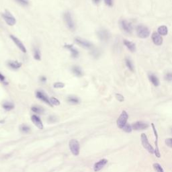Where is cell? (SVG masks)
I'll use <instances>...</instances> for the list:
<instances>
[{
  "label": "cell",
  "instance_id": "83f0119b",
  "mask_svg": "<svg viewBox=\"0 0 172 172\" xmlns=\"http://www.w3.org/2000/svg\"><path fill=\"white\" fill-rule=\"evenodd\" d=\"M154 170L155 171V172H164L163 167L161 166V165L157 163H155L153 165Z\"/></svg>",
  "mask_w": 172,
  "mask_h": 172
},
{
  "label": "cell",
  "instance_id": "1f68e13d",
  "mask_svg": "<svg viewBox=\"0 0 172 172\" xmlns=\"http://www.w3.org/2000/svg\"><path fill=\"white\" fill-rule=\"evenodd\" d=\"M91 55L94 57L95 58H98L100 57V50H98V49H96V48H95V49H94V50H91Z\"/></svg>",
  "mask_w": 172,
  "mask_h": 172
},
{
  "label": "cell",
  "instance_id": "4dcf8cb0",
  "mask_svg": "<svg viewBox=\"0 0 172 172\" xmlns=\"http://www.w3.org/2000/svg\"><path fill=\"white\" fill-rule=\"evenodd\" d=\"M53 87L56 89H61V88H63L65 87V83L63 82H56L54 83Z\"/></svg>",
  "mask_w": 172,
  "mask_h": 172
},
{
  "label": "cell",
  "instance_id": "836d02e7",
  "mask_svg": "<svg viewBox=\"0 0 172 172\" xmlns=\"http://www.w3.org/2000/svg\"><path fill=\"white\" fill-rule=\"evenodd\" d=\"M17 3H18L19 4H20L23 6H27L29 5V2L28 0H15Z\"/></svg>",
  "mask_w": 172,
  "mask_h": 172
},
{
  "label": "cell",
  "instance_id": "277c9868",
  "mask_svg": "<svg viewBox=\"0 0 172 172\" xmlns=\"http://www.w3.org/2000/svg\"><path fill=\"white\" fill-rule=\"evenodd\" d=\"M128 118V115L127 112L126 111H122L116 121L117 126L120 129H122L127 123Z\"/></svg>",
  "mask_w": 172,
  "mask_h": 172
},
{
  "label": "cell",
  "instance_id": "5b68a950",
  "mask_svg": "<svg viewBox=\"0 0 172 172\" xmlns=\"http://www.w3.org/2000/svg\"><path fill=\"white\" fill-rule=\"evenodd\" d=\"M2 17L5 22L9 26H14L16 23V20L15 17L8 10H6L4 13L2 14Z\"/></svg>",
  "mask_w": 172,
  "mask_h": 172
},
{
  "label": "cell",
  "instance_id": "30bf717a",
  "mask_svg": "<svg viewBox=\"0 0 172 172\" xmlns=\"http://www.w3.org/2000/svg\"><path fill=\"white\" fill-rule=\"evenodd\" d=\"M36 98H38L39 100H42L43 102L47 104L48 105H52L51 104H50V100H49V98H48V96H46V94H45L43 91L41 90H38L36 91Z\"/></svg>",
  "mask_w": 172,
  "mask_h": 172
},
{
  "label": "cell",
  "instance_id": "7402d4cb",
  "mask_svg": "<svg viewBox=\"0 0 172 172\" xmlns=\"http://www.w3.org/2000/svg\"><path fill=\"white\" fill-rule=\"evenodd\" d=\"M31 110L34 112L36 113V114H43V113L45 112V110L44 108L38 105H34L31 108Z\"/></svg>",
  "mask_w": 172,
  "mask_h": 172
},
{
  "label": "cell",
  "instance_id": "ba28073f",
  "mask_svg": "<svg viewBox=\"0 0 172 172\" xmlns=\"http://www.w3.org/2000/svg\"><path fill=\"white\" fill-rule=\"evenodd\" d=\"M149 127V125L145 122L142 121H137L132 124V128L135 130H146Z\"/></svg>",
  "mask_w": 172,
  "mask_h": 172
},
{
  "label": "cell",
  "instance_id": "4316f807",
  "mask_svg": "<svg viewBox=\"0 0 172 172\" xmlns=\"http://www.w3.org/2000/svg\"><path fill=\"white\" fill-rule=\"evenodd\" d=\"M20 131L24 134L28 133L30 131V128L28 125H26V124L21 125L20 127Z\"/></svg>",
  "mask_w": 172,
  "mask_h": 172
},
{
  "label": "cell",
  "instance_id": "7a4b0ae2",
  "mask_svg": "<svg viewBox=\"0 0 172 172\" xmlns=\"http://www.w3.org/2000/svg\"><path fill=\"white\" fill-rule=\"evenodd\" d=\"M141 143H142V147H144L147 151L151 154H153L155 153V149L153 147L151 146V144H150L148 141L147 137L144 133H142L141 135Z\"/></svg>",
  "mask_w": 172,
  "mask_h": 172
},
{
  "label": "cell",
  "instance_id": "9a60e30c",
  "mask_svg": "<svg viewBox=\"0 0 172 172\" xmlns=\"http://www.w3.org/2000/svg\"><path fill=\"white\" fill-rule=\"evenodd\" d=\"M152 40L153 41L155 45L157 46H160L163 43V38L161 37V36L159 34L158 32H153L152 34Z\"/></svg>",
  "mask_w": 172,
  "mask_h": 172
},
{
  "label": "cell",
  "instance_id": "52a82bcc",
  "mask_svg": "<svg viewBox=\"0 0 172 172\" xmlns=\"http://www.w3.org/2000/svg\"><path fill=\"white\" fill-rule=\"evenodd\" d=\"M75 43L77 44V45H80V46L83 47V48H90L93 46L92 43L89 42V41L85 40V39L82 38L80 37H76L75 38Z\"/></svg>",
  "mask_w": 172,
  "mask_h": 172
},
{
  "label": "cell",
  "instance_id": "cb8c5ba5",
  "mask_svg": "<svg viewBox=\"0 0 172 172\" xmlns=\"http://www.w3.org/2000/svg\"><path fill=\"white\" fill-rule=\"evenodd\" d=\"M149 80L155 86H158V85H159V80H158V78H157L155 75L153 74L149 75Z\"/></svg>",
  "mask_w": 172,
  "mask_h": 172
},
{
  "label": "cell",
  "instance_id": "484cf974",
  "mask_svg": "<svg viewBox=\"0 0 172 172\" xmlns=\"http://www.w3.org/2000/svg\"><path fill=\"white\" fill-rule=\"evenodd\" d=\"M67 101L68 102H69L70 104H79L80 102V99L78 98L75 96H69L67 98Z\"/></svg>",
  "mask_w": 172,
  "mask_h": 172
},
{
  "label": "cell",
  "instance_id": "b9f144b4",
  "mask_svg": "<svg viewBox=\"0 0 172 172\" xmlns=\"http://www.w3.org/2000/svg\"><path fill=\"white\" fill-rule=\"evenodd\" d=\"M92 1H93V2L94 3V4H99V3H100V1H101V0H92Z\"/></svg>",
  "mask_w": 172,
  "mask_h": 172
},
{
  "label": "cell",
  "instance_id": "6da1fadb",
  "mask_svg": "<svg viewBox=\"0 0 172 172\" xmlns=\"http://www.w3.org/2000/svg\"><path fill=\"white\" fill-rule=\"evenodd\" d=\"M63 19L67 28L71 31H74L75 29V24L73 20L71 14L69 11H66L63 14Z\"/></svg>",
  "mask_w": 172,
  "mask_h": 172
},
{
  "label": "cell",
  "instance_id": "f1b7e54d",
  "mask_svg": "<svg viewBox=\"0 0 172 172\" xmlns=\"http://www.w3.org/2000/svg\"><path fill=\"white\" fill-rule=\"evenodd\" d=\"M50 100V102L51 105H60V102L59 100L57 99L55 97H51V98L49 99Z\"/></svg>",
  "mask_w": 172,
  "mask_h": 172
},
{
  "label": "cell",
  "instance_id": "f35d334b",
  "mask_svg": "<svg viewBox=\"0 0 172 172\" xmlns=\"http://www.w3.org/2000/svg\"><path fill=\"white\" fill-rule=\"evenodd\" d=\"M56 121H57V118L55 116H50L48 117V122H50V123L55 122Z\"/></svg>",
  "mask_w": 172,
  "mask_h": 172
},
{
  "label": "cell",
  "instance_id": "2e32d148",
  "mask_svg": "<svg viewBox=\"0 0 172 172\" xmlns=\"http://www.w3.org/2000/svg\"><path fill=\"white\" fill-rule=\"evenodd\" d=\"M64 47L70 50L71 54V57H72L73 58L77 59V57H79L80 52H79V51H78V50H77L72 45H65Z\"/></svg>",
  "mask_w": 172,
  "mask_h": 172
},
{
  "label": "cell",
  "instance_id": "ac0fdd59",
  "mask_svg": "<svg viewBox=\"0 0 172 172\" xmlns=\"http://www.w3.org/2000/svg\"><path fill=\"white\" fill-rule=\"evenodd\" d=\"M7 65L10 69L16 70V69H18L20 68L22 64L20 62H18L17 61H9L8 62Z\"/></svg>",
  "mask_w": 172,
  "mask_h": 172
},
{
  "label": "cell",
  "instance_id": "ab89813d",
  "mask_svg": "<svg viewBox=\"0 0 172 172\" xmlns=\"http://www.w3.org/2000/svg\"><path fill=\"white\" fill-rule=\"evenodd\" d=\"M104 2L108 6L112 7L113 6V0H104Z\"/></svg>",
  "mask_w": 172,
  "mask_h": 172
},
{
  "label": "cell",
  "instance_id": "e0dca14e",
  "mask_svg": "<svg viewBox=\"0 0 172 172\" xmlns=\"http://www.w3.org/2000/svg\"><path fill=\"white\" fill-rule=\"evenodd\" d=\"M31 120L34 124H35L36 126H37L39 129L41 130L43 129L44 126H43V122H42V120H41V118H40L38 116H36V115H32L31 117Z\"/></svg>",
  "mask_w": 172,
  "mask_h": 172
},
{
  "label": "cell",
  "instance_id": "d6986e66",
  "mask_svg": "<svg viewBox=\"0 0 172 172\" xmlns=\"http://www.w3.org/2000/svg\"><path fill=\"white\" fill-rule=\"evenodd\" d=\"M71 71H72L73 73L77 77H82L83 76V73L82 71V69L80 68V67L77 66V65H74L71 68Z\"/></svg>",
  "mask_w": 172,
  "mask_h": 172
},
{
  "label": "cell",
  "instance_id": "8fae6325",
  "mask_svg": "<svg viewBox=\"0 0 172 172\" xmlns=\"http://www.w3.org/2000/svg\"><path fill=\"white\" fill-rule=\"evenodd\" d=\"M98 37L99 38L100 41H108L110 38V34L108 31L106 30H100L97 32Z\"/></svg>",
  "mask_w": 172,
  "mask_h": 172
},
{
  "label": "cell",
  "instance_id": "e575fe53",
  "mask_svg": "<svg viewBox=\"0 0 172 172\" xmlns=\"http://www.w3.org/2000/svg\"><path fill=\"white\" fill-rule=\"evenodd\" d=\"M165 143L167 146L172 149V138H168V139H165Z\"/></svg>",
  "mask_w": 172,
  "mask_h": 172
},
{
  "label": "cell",
  "instance_id": "d4e9b609",
  "mask_svg": "<svg viewBox=\"0 0 172 172\" xmlns=\"http://www.w3.org/2000/svg\"><path fill=\"white\" fill-rule=\"evenodd\" d=\"M158 33H159L160 35L163 36L167 35V33H168V30H167V26H160V27H159V28H158Z\"/></svg>",
  "mask_w": 172,
  "mask_h": 172
},
{
  "label": "cell",
  "instance_id": "8992f818",
  "mask_svg": "<svg viewBox=\"0 0 172 172\" xmlns=\"http://www.w3.org/2000/svg\"><path fill=\"white\" fill-rule=\"evenodd\" d=\"M137 34L138 36L141 38H145L150 35V31L147 27L142 25H139L137 28Z\"/></svg>",
  "mask_w": 172,
  "mask_h": 172
},
{
  "label": "cell",
  "instance_id": "f546056e",
  "mask_svg": "<svg viewBox=\"0 0 172 172\" xmlns=\"http://www.w3.org/2000/svg\"><path fill=\"white\" fill-rule=\"evenodd\" d=\"M126 61V65L127 66V67L131 71H134V66L133 64L132 63V61L129 59H126L125 60Z\"/></svg>",
  "mask_w": 172,
  "mask_h": 172
},
{
  "label": "cell",
  "instance_id": "3957f363",
  "mask_svg": "<svg viewBox=\"0 0 172 172\" xmlns=\"http://www.w3.org/2000/svg\"><path fill=\"white\" fill-rule=\"evenodd\" d=\"M69 149H70L71 151L73 153V155L75 156L79 155L80 154V142H78L77 140L76 139H71L69 141Z\"/></svg>",
  "mask_w": 172,
  "mask_h": 172
},
{
  "label": "cell",
  "instance_id": "9c48e42d",
  "mask_svg": "<svg viewBox=\"0 0 172 172\" xmlns=\"http://www.w3.org/2000/svg\"><path fill=\"white\" fill-rule=\"evenodd\" d=\"M10 38L12 40V41L15 43L16 45L18 47L19 49H20L22 52H24V53H26V52H27V50H26V47H25V46L24 45V44L21 42L20 39H18L17 37H16L14 35H10Z\"/></svg>",
  "mask_w": 172,
  "mask_h": 172
},
{
  "label": "cell",
  "instance_id": "d590c367",
  "mask_svg": "<svg viewBox=\"0 0 172 172\" xmlns=\"http://www.w3.org/2000/svg\"><path fill=\"white\" fill-rule=\"evenodd\" d=\"M0 81L4 83V85H8V82H6V77L0 73Z\"/></svg>",
  "mask_w": 172,
  "mask_h": 172
},
{
  "label": "cell",
  "instance_id": "4fadbf2b",
  "mask_svg": "<svg viewBox=\"0 0 172 172\" xmlns=\"http://www.w3.org/2000/svg\"><path fill=\"white\" fill-rule=\"evenodd\" d=\"M108 163V160L105 159H101L100 161H99L98 162L95 163L94 166V171L98 172L99 171H100L102 169L104 166H105V165L107 164Z\"/></svg>",
  "mask_w": 172,
  "mask_h": 172
},
{
  "label": "cell",
  "instance_id": "7c38bea8",
  "mask_svg": "<svg viewBox=\"0 0 172 172\" xmlns=\"http://www.w3.org/2000/svg\"><path fill=\"white\" fill-rule=\"evenodd\" d=\"M152 128H153V130L154 134H155V155H156V157H158V158H160L161 157V154H160V152H159V147H158V135H157V130H156V128L154 125L153 123L151 124Z\"/></svg>",
  "mask_w": 172,
  "mask_h": 172
},
{
  "label": "cell",
  "instance_id": "7bdbcfd3",
  "mask_svg": "<svg viewBox=\"0 0 172 172\" xmlns=\"http://www.w3.org/2000/svg\"><path fill=\"white\" fill-rule=\"evenodd\" d=\"M171 130H172V129H171Z\"/></svg>",
  "mask_w": 172,
  "mask_h": 172
},
{
  "label": "cell",
  "instance_id": "60d3db41",
  "mask_svg": "<svg viewBox=\"0 0 172 172\" xmlns=\"http://www.w3.org/2000/svg\"><path fill=\"white\" fill-rule=\"evenodd\" d=\"M40 81H41V82H42L43 83H46V77H45V76H42V77H41V78H40Z\"/></svg>",
  "mask_w": 172,
  "mask_h": 172
},
{
  "label": "cell",
  "instance_id": "d6a6232c",
  "mask_svg": "<svg viewBox=\"0 0 172 172\" xmlns=\"http://www.w3.org/2000/svg\"><path fill=\"white\" fill-rule=\"evenodd\" d=\"M122 129L124 130V131H125L126 133H131L133 128H132V126L130 125V124H127V123H126V124L124 126V128H123Z\"/></svg>",
  "mask_w": 172,
  "mask_h": 172
},
{
  "label": "cell",
  "instance_id": "74e56055",
  "mask_svg": "<svg viewBox=\"0 0 172 172\" xmlns=\"http://www.w3.org/2000/svg\"><path fill=\"white\" fill-rule=\"evenodd\" d=\"M116 98L118 100L119 102H123L124 100V96H123L122 95L120 94H116Z\"/></svg>",
  "mask_w": 172,
  "mask_h": 172
},
{
  "label": "cell",
  "instance_id": "ffe728a7",
  "mask_svg": "<svg viewBox=\"0 0 172 172\" xmlns=\"http://www.w3.org/2000/svg\"><path fill=\"white\" fill-rule=\"evenodd\" d=\"M33 56L34 59L36 61L41 60V50L38 47H34L33 49Z\"/></svg>",
  "mask_w": 172,
  "mask_h": 172
},
{
  "label": "cell",
  "instance_id": "603a6c76",
  "mask_svg": "<svg viewBox=\"0 0 172 172\" xmlns=\"http://www.w3.org/2000/svg\"><path fill=\"white\" fill-rule=\"evenodd\" d=\"M2 107L4 108V110H6L7 111H10V110L14 108V104L10 102H5L2 105Z\"/></svg>",
  "mask_w": 172,
  "mask_h": 172
},
{
  "label": "cell",
  "instance_id": "44dd1931",
  "mask_svg": "<svg viewBox=\"0 0 172 172\" xmlns=\"http://www.w3.org/2000/svg\"><path fill=\"white\" fill-rule=\"evenodd\" d=\"M124 44L131 52H135L136 50V46H135V45L134 43H131L128 41H126V40H124Z\"/></svg>",
  "mask_w": 172,
  "mask_h": 172
},
{
  "label": "cell",
  "instance_id": "5bb4252c",
  "mask_svg": "<svg viewBox=\"0 0 172 172\" xmlns=\"http://www.w3.org/2000/svg\"><path fill=\"white\" fill-rule=\"evenodd\" d=\"M120 26L122 30H124L126 32L130 33L133 31V26H132L131 24L128 22L126 20H123L120 21Z\"/></svg>",
  "mask_w": 172,
  "mask_h": 172
},
{
  "label": "cell",
  "instance_id": "8d00e7d4",
  "mask_svg": "<svg viewBox=\"0 0 172 172\" xmlns=\"http://www.w3.org/2000/svg\"><path fill=\"white\" fill-rule=\"evenodd\" d=\"M165 79L167 81H172V73H167L165 75Z\"/></svg>",
  "mask_w": 172,
  "mask_h": 172
}]
</instances>
